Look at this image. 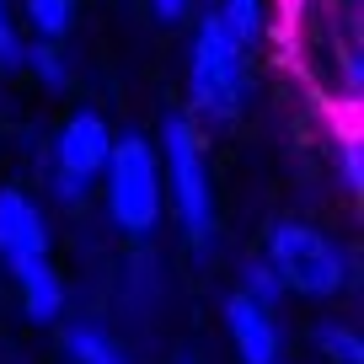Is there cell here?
<instances>
[{
	"mask_svg": "<svg viewBox=\"0 0 364 364\" xmlns=\"http://www.w3.org/2000/svg\"><path fill=\"white\" fill-rule=\"evenodd\" d=\"M161 188H166V209L177 220L182 241L193 252H204L215 241V171H209V150H204V129L188 113H166L161 118Z\"/></svg>",
	"mask_w": 364,
	"mask_h": 364,
	"instance_id": "1",
	"label": "cell"
},
{
	"mask_svg": "<svg viewBox=\"0 0 364 364\" xmlns=\"http://www.w3.org/2000/svg\"><path fill=\"white\" fill-rule=\"evenodd\" d=\"M252 97V48L220 27L215 11L198 16L193 38H188V107L193 124L225 129L247 113Z\"/></svg>",
	"mask_w": 364,
	"mask_h": 364,
	"instance_id": "2",
	"label": "cell"
},
{
	"mask_svg": "<svg viewBox=\"0 0 364 364\" xmlns=\"http://www.w3.org/2000/svg\"><path fill=\"white\" fill-rule=\"evenodd\" d=\"M257 257L273 268L284 295H300V300H338L353 284L348 247L311 220H273Z\"/></svg>",
	"mask_w": 364,
	"mask_h": 364,
	"instance_id": "3",
	"label": "cell"
},
{
	"mask_svg": "<svg viewBox=\"0 0 364 364\" xmlns=\"http://www.w3.org/2000/svg\"><path fill=\"white\" fill-rule=\"evenodd\" d=\"M102 209L118 236L150 241L166 220V188H161V156L150 134H113L102 166Z\"/></svg>",
	"mask_w": 364,
	"mask_h": 364,
	"instance_id": "4",
	"label": "cell"
},
{
	"mask_svg": "<svg viewBox=\"0 0 364 364\" xmlns=\"http://www.w3.org/2000/svg\"><path fill=\"white\" fill-rule=\"evenodd\" d=\"M107 150H113V129H107L102 113H70L65 124L54 129V145H48V182H54V198L65 209L86 204L91 188L102 182V166H107Z\"/></svg>",
	"mask_w": 364,
	"mask_h": 364,
	"instance_id": "5",
	"label": "cell"
},
{
	"mask_svg": "<svg viewBox=\"0 0 364 364\" xmlns=\"http://www.w3.org/2000/svg\"><path fill=\"white\" fill-rule=\"evenodd\" d=\"M43 257H54V230H48L43 204L27 188L6 182L0 188V262H6V273H16Z\"/></svg>",
	"mask_w": 364,
	"mask_h": 364,
	"instance_id": "6",
	"label": "cell"
},
{
	"mask_svg": "<svg viewBox=\"0 0 364 364\" xmlns=\"http://www.w3.org/2000/svg\"><path fill=\"white\" fill-rule=\"evenodd\" d=\"M225 338L236 364H284V327L279 311L252 306L247 295H225Z\"/></svg>",
	"mask_w": 364,
	"mask_h": 364,
	"instance_id": "7",
	"label": "cell"
},
{
	"mask_svg": "<svg viewBox=\"0 0 364 364\" xmlns=\"http://www.w3.org/2000/svg\"><path fill=\"white\" fill-rule=\"evenodd\" d=\"M11 284H16V300H22V316L33 321V327H59V321H65L70 289H65V279H59L54 257L16 268V273H11Z\"/></svg>",
	"mask_w": 364,
	"mask_h": 364,
	"instance_id": "8",
	"label": "cell"
},
{
	"mask_svg": "<svg viewBox=\"0 0 364 364\" xmlns=\"http://www.w3.org/2000/svg\"><path fill=\"white\" fill-rule=\"evenodd\" d=\"M59 327H65L59 343H65L70 364H134L124 343H118L107 327H97V321H59Z\"/></svg>",
	"mask_w": 364,
	"mask_h": 364,
	"instance_id": "9",
	"label": "cell"
},
{
	"mask_svg": "<svg viewBox=\"0 0 364 364\" xmlns=\"http://www.w3.org/2000/svg\"><path fill=\"white\" fill-rule=\"evenodd\" d=\"M22 22L38 43H65L75 27V0H22Z\"/></svg>",
	"mask_w": 364,
	"mask_h": 364,
	"instance_id": "10",
	"label": "cell"
},
{
	"mask_svg": "<svg viewBox=\"0 0 364 364\" xmlns=\"http://www.w3.org/2000/svg\"><path fill=\"white\" fill-rule=\"evenodd\" d=\"M215 16H220V27H225L236 43H247V48H257L262 27H268V16H262V0H220Z\"/></svg>",
	"mask_w": 364,
	"mask_h": 364,
	"instance_id": "11",
	"label": "cell"
},
{
	"mask_svg": "<svg viewBox=\"0 0 364 364\" xmlns=\"http://www.w3.org/2000/svg\"><path fill=\"white\" fill-rule=\"evenodd\" d=\"M316 353L327 364H364V338L348 321H321L316 327Z\"/></svg>",
	"mask_w": 364,
	"mask_h": 364,
	"instance_id": "12",
	"label": "cell"
},
{
	"mask_svg": "<svg viewBox=\"0 0 364 364\" xmlns=\"http://www.w3.org/2000/svg\"><path fill=\"white\" fill-rule=\"evenodd\" d=\"M22 70L38 80L43 91H65L70 86V65H65V54H59V43H27V59H22Z\"/></svg>",
	"mask_w": 364,
	"mask_h": 364,
	"instance_id": "13",
	"label": "cell"
},
{
	"mask_svg": "<svg viewBox=\"0 0 364 364\" xmlns=\"http://www.w3.org/2000/svg\"><path fill=\"white\" fill-rule=\"evenodd\" d=\"M236 295H247L252 306H268V311H279V300H284V284L273 279V268L262 257H247V268H241V289Z\"/></svg>",
	"mask_w": 364,
	"mask_h": 364,
	"instance_id": "14",
	"label": "cell"
},
{
	"mask_svg": "<svg viewBox=\"0 0 364 364\" xmlns=\"http://www.w3.org/2000/svg\"><path fill=\"white\" fill-rule=\"evenodd\" d=\"M27 59V38H22V22H16L11 0H0V70L6 75H16Z\"/></svg>",
	"mask_w": 364,
	"mask_h": 364,
	"instance_id": "15",
	"label": "cell"
},
{
	"mask_svg": "<svg viewBox=\"0 0 364 364\" xmlns=\"http://www.w3.org/2000/svg\"><path fill=\"white\" fill-rule=\"evenodd\" d=\"M338 166H343V188L359 193L364 171H359V134H353V129H343V134H338Z\"/></svg>",
	"mask_w": 364,
	"mask_h": 364,
	"instance_id": "16",
	"label": "cell"
},
{
	"mask_svg": "<svg viewBox=\"0 0 364 364\" xmlns=\"http://www.w3.org/2000/svg\"><path fill=\"white\" fill-rule=\"evenodd\" d=\"M188 6H193V0H150V11H156L161 22H182V16H188Z\"/></svg>",
	"mask_w": 364,
	"mask_h": 364,
	"instance_id": "17",
	"label": "cell"
},
{
	"mask_svg": "<svg viewBox=\"0 0 364 364\" xmlns=\"http://www.w3.org/2000/svg\"><path fill=\"white\" fill-rule=\"evenodd\" d=\"M171 364H204V359H193V353H177V359H171Z\"/></svg>",
	"mask_w": 364,
	"mask_h": 364,
	"instance_id": "18",
	"label": "cell"
}]
</instances>
